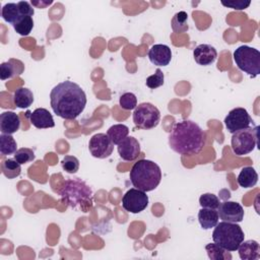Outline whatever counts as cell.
Here are the masks:
<instances>
[{"label":"cell","mask_w":260,"mask_h":260,"mask_svg":"<svg viewBox=\"0 0 260 260\" xmlns=\"http://www.w3.org/2000/svg\"><path fill=\"white\" fill-rule=\"evenodd\" d=\"M61 166L68 174H75L79 169V160L74 155H65L61 161Z\"/></svg>","instance_id":"32"},{"label":"cell","mask_w":260,"mask_h":260,"mask_svg":"<svg viewBox=\"0 0 260 260\" xmlns=\"http://www.w3.org/2000/svg\"><path fill=\"white\" fill-rule=\"evenodd\" d=\"M223 122L226 130L232 134L241 129L248 128L251 124H253L250 114L244 108H235L231 110Z\"/></svg>","instance_id":"10"},{"label":"cell","mask_w":260,"mask_h":260,"mask_svg":"<svg viewBox=\"0 0 260 260\" xmlns=\"http://www.w3.org/2000/svg\"><path fill=\"white\" fill-rule=\"evenodd\" d=\"M88 149L92 156L96 158H107L113 152L114 143L107 134L98 133L89 139Z\"/></svg>","instance_id":"11"},{"label":"cell","mask_w":260,"mask_h":260,"mask_svg":"<svg viewBox=\"0 0 260 260\" xmlns=\"http://www.w3.org/2000/svg\"><path fill=\"white\" fill-rule=\"evenodd\" d=\"M1 170L3 175L8 179H14L21 173L20 164L17 162L14 158L3 159L1 164Z\"/></svg>","instance_id":"24"},{"label":"cell","mask_w":260,"mask_h":260,"mask_svg":"<svg viewBox=\"0 0 260 260\" xmlns=\"http://www.w3.org/2000/svg\"><path fill=\"white\" fill-rule=\"evenodd\" d=\"M1 15L6 22L13 24L20 17L17 3H6L2 7Z\"/></svg>","instance_id":"29"},{"label":"cell","mask_w":260,"mask_h":260,"mask_svg":"<svg viewBox=\"0 0 260 260\" xmlns=\"http://www.w3.org/2000/svg\"><path fill=\"white\" fill-rule=\"evenodd\" d=\"M148 58L156 66H167L172 60V51L167 45L155 44L149 49Z\"/></svg>","instance_id":"15"},{"label":"cell","mask_w":260,"mask_h":260,"mask_svg":"<svg viewBox=\"0 0 260 260\" xmlns=\"http://www.w3.org/2000/svg\"><path fill=\"white\" fill-rule=\"evenodd\" d=\"M172 28L177 34L186 32L189 29L188 25V14L185 11L177 12L172 18Z\"/></svg>","instance_id":"27"},{"label":"cell","mask_w":260,"mask_h":260,"mask_svg":"<svg viewBox=\"0 0 260 260\" xmlns=\"http://www.w3.org/2000/svg\"><path fill=\"white\" fill-rule=\"evenodd\" d=\"M14 155V159L19 162L20 165L23 164H27L30 162L35 159L36 155L35 152L32 151V149L30 148H26V147H22L16 150V152L13 154Z\"/></svg>","instance_id":"31"},{"label":"cell","mask_w":260,"mask_h":260,"mask_svg":"<svg viewBox=\"0 0 260 260\" xmlns=\"http://www.w3.org/2000/svg\"><path fill=\"white\" fill-rule=\"evenodd\" d=\"M119 105L124 110H127V111L134 110L137 106V98L132 92H125L120 96Z\"/></svg>","instance_id":"33"},{"label":"cell","mask_w":260,"mask_h":260,"mask_svg":"<svg viewBox=\"0 0 260 260\" xmlns=\"http://www.w3.org/2000/svg\"><path fill=\"white\" fill-rule=\"evenodd\" d=\"M31 5L32 6H36V7H38V8H46L47 6H49V5H51L52 3H53V1L52 0H50V1H44V0H40V1H32L31 0Z\"/></svg>","instance_id":"37"},{"label":"cell","mask_w":260,"mask_h":260,"mask_svg":"<svg viewBox=\"0 0 260 260\" xmlns=\"http://www.w3.org/2000/svg\"><path fill=\"white\" fill-rule=\"evenodd\" d=\"M259 126L248 127L233 133L231 145L235 154L242 156L254 150L258 145Z\"/></svg>","instance_id":"7"},{"label":"cell","mask_w":260,"mask_h":260,"mask_svg":"<svg viewBox=\"0 0 260 260\" xmlns=\"http://www.w3.org/2000/svg\"><path fill=\"white\" fill-rule=\"evenodd\" d=\"M165 82V75L162 73V71L157 68L154 72V74L148 76L146 78V81H145V84L147 87L151 88V89H155L159 86H161Z\"/></svg>","instance_id":"34"},{"label":"cell","mask_w":260,"mask_h":260,"mask_svg":"<svg viewBox=\"0 0 260 260\" xmlns=\"http://www.w3.org/2000/svg\"><path fill=\"white\" fill-rule=\"evenodd\" d=\"M129 134V128L124 124H115L111 126L108 131L107 135L110 137L112 142L118 145L124 138H126Z\"/></svg>","instance_id":"23"},{"label":"cell","mask_w":260,"mask_h":260,"mask_svg":"<svg viewBox=\"0 0 260 260\" xmlns=\"http://www.w3.org/2000/svg\"><path fill=\"white\" fill-rule=\"evenodd\" d=\"M242 260H256L260 257V246L255 240L243 241L238 248Z\"/></svg>","instance_id":"19"},{"label":"cell","mask_w":260,"mask_h":260,"mask_svg":"<svg viewBox=\"0 0 260 260\" xmlns=\"http://www.w3.org/2000/svg\"><path fill=\"white\" fill-rule=\"evenodd\" d=\"M29 122L38 129L53 128L55 122L52 114L45 108H38L28 115Z\"/></svg>","instance_id":"16"},{"label":"cell","mask_w":260,"mask_h":260,"mask_svg":"<svg viewBox=\"0 0 260 260\" xmlns=\"http://www.w3.org/2000/svg\"><path fill=\"white\" fill-rule=\"evenodd\" d=\"M244 232L237 222L223 220L219 223L217 222L212 233L213 242L230 252L238 250L239 246L244 241Z\"/></svg>","instance_id":"5"},{"label":"cell","mask_w":260,"mask_h":260,"mask_svg":"<svg viewBox=\"0 0 260 260\" xmlns=\"http://www.w3.org/2000/svg\"><path fill=\"white\" fill-rule=\"evenodd\" d=\"M50 104L58 117L73 120L83 112L86 106V94L77 83L65 80L51 90Z\"/></svg>","instance_id":"1"},{"label":"cell","mask_w":260,"mask_h":260,"mask_svg":"<svg viewBox=\"0 0 260 260\" xmlns=\"http://www.w3.org/2000/svg\"><path fill=\"white\" fill-rule=\"evenodd\" d=\"M204 144V131L191 120L176 123L169 135L171 149L182 155L197 154L202 150Z\"/></svg>","instance_id":"2"},{"label":"cell","mask_w":260,"mask_h":260,"mask_svg":"<svg viewBox=\"0 0 260 260\" xmlns=\"http://www.w3.org/2000/svg\"><path fill=\"white\" fill-rule=\"evenodd\" d=\"M217 213L220 219L229 222H241L244 219V208L235 201L220 202L217 207Z\"/></svg>","instance_id":"12"},{"label":"cell","mask_w":260,"mask_h":260,"mask_svg":"<svg viewBox=\"0 0 260 260\" xmlns=\"http://www.w3.org/2000/svg\"><path fill=\"white\" fill-rule=\"evenodd\" d=\"M117 150L120 157L127 161H132L136 159L141 151L138 140L132 136H127L126 138H124L118 144Z\"/></svg>","instance_id":"13"},{"label":"cell","mask_w":260,"mask_h":260,"mask_svg":"<svg viewBox=\"0 0 260 260\" xmlns=\"http://www.w3.org/2000/svg\"><path fill=\"white\" fill-rule=\"evenodd\" d=\"M132 116L135 127L143 130L156 127L160 120L159 110L150 103H141L136 106Z\"/></svg>","instance_id":"8"},{"label":"cell","mask_w":260,"mask_h":260,"mask_svg":"<svg viewBox=\"0 0 260 260\" xmlns=\"http://www.w3.org/2000/svg\"><path fill=\"white\" fill-rule=\"evenodd\" d=\"M17 6H18V9H19L20 15L32 16L34 13H35L34 7L30 5V3L26 2V1H19V2H17Z\"/></svg>","instance_id":"36"},{"label":"cell","mask_w":260,"mask_h":260,"mask_svg":"<svg viewBox=\"0 0 260 260\" xmlns=\"http://www.w3.org/2000/svg\"><path fill=\"white\" fill-rule=\"evenodd\" d=\"M17 144L15 139L10 134L0 135V153L2 155L14 154L16 152Z\"/></svg>","instance_id":"28"},{"label":"cell","mask_w":260,"mask_h":260,"mask_svg":"<svg viewBox=\"0 0 260 260\" xmlns=\"http://www.w3.org/2000/svg\"><path fill=\"white\" fill-rule=\"evenodd\" d=\"M220 201L219 198L212 193H204L199 198V204L202 208L217 209Z\"/></svg>","instance_id":"30"},{"label":"cell","mask_w":260,"mask_h":260,"mask_svg":"<svg viewBox=\"0 0 260 260\" xmlns=\"http://www.w3.org/2000/svg\"><path fill=\"white\" fill-rule=\"evenodd\" d=\"M13 103L17 108H20V109L28 108L34 103L32 91L26 87L17 88L13 94Z\"/></svg>","instance_id":"22"},{"label":"cell","mask_w":260,"mask_h":260,"mask_svg":"<svg viewBox=\"0 0 260 260\" xmlns=\"http://www.w3.org/2000/svg\"><path fill=\"white\" fill-rule=\"evenodd\" d=\"M14 30L20 36H28L34 27L32 16L20 15V17L12 24Z\"/></svg>","instance_id":"25"},{"label":"cell","mask_w":260,"mask_h":260,"mask_svg":"<svg viewBox=\"0 0 260 260\" xmlns=\"http://www.w3.org/2000/svg\"><path fill=\"white\" fill-rule=\"evenodd\" d=\"M132 185L144 192L154 190L161 181V171L158 165L149 159H140L130 171Z\"/></svg>","instance_id":"4"},{"label":"cell","mask_w":260,"mask_h":260,"mask_svg":"<svg viewBox=\"0 0 260 260\" xmlns=\"http://www.w3.org/2000/svg\"><path fill=\"white\" fill-rule=\"evenodd\" d=\"M258 182V174L252 167H244L239 176L238 184L243 188H252Z\"/></svg>","instance_id":"21"},{"label":"cell","mask_w":260,"mask_h":260,"mask_svg":"<svg viewBox=\"0 0 260 260\" xmlns=\"http://www.w3.org/2000/svg\"><path fill=\"white\" fill-rule=\"evenodd\" d=\"M122 206L128 212L139 213L148 206V196L142 190L131 188L124 194Z\"/></svg>","instance_id":"9"},{"label":"cell","mask_w":260,"mask_h":260,"mask_svg":"<svg viewBox=\"0 0 260 260\" xmlns=\"http://www.w3.org/2000/svg\"><path fill=\"white\" fill-rule=\"evenodd\" d=\"M20 119L17 114L11 111L3 112L0 115V131L3 134H13L19 130Z\"/></svg>","instance_id":"17"},{"label":"cell","mask_w":260,"mask_h":260,"mask_svg":"<svg viewBox=\"0 0 260 260\" xmlns=\"http://www.w3.org/2000/svg\"><path fill=\"white\" fill-rule=\"evenodd\" d=\"M195 62L201 66L211 65L217 58L215 48L209 44H200L193 51Z\"/></svg>","instance_id":"14"},{"label":"cell","mask_w":260,"mask_h":260,"mask_svg":"<svg viewBox=\"0 0 260 260\" xmlns=\"http://www.w3.org/2000/svg\"><path fill=\"white\" fill-rule=\"evenodd\" d=\"M24 66L23 63L16 59H9L6 62L1 63L0 65V78L1 80L11 79L16 75H19L23 72Z\"/></svg>","instance_id":"18"},{"label":"cell","mask_w":260,"mask_h":260,"mask_svg":"<svg viewBox=\"0 0 260 260\" xmlns=\"http://www.w3.org/2000/svg\"><path fill=\"white\" fill-rule=\"evenodd\" d=\"M219 216L216 209L201 208L198 212V220L203 230L214 228L218 222Z\"/></svg>","instance_id":"20"},{"label":"cell","mask_w":260,"mask_h":260,"mask_svg":"<svg viewBox=\"0 0 260 260\" xmlns=\"http://www.w3.org/2000/svg\"><path fill=\"white\" fill-rule=\"evenodd\" d=\"M236 65L249 74L255 77L260 73V52L252 47L243 45L237 48L233 54Z\"/></svg>","instance_id":"6"},{"label":"cell","mask_w":260,"mask_h":260,"mask_svg":"<svg viewBox=\"0 0 260 260\" xmlns=\"http://www.w3.org/2000/svg\"><path fill=\"white\" fill-rule=\"evenodd\" d=\"M220 3L228 7V8H232L235 10H244L246 8H248L251 4V1H245V0H228V1H223L221 0Z\"/></svg>","instance_id":"35"},{"label":"cell","mask_w":260,"mask_h":260,"mask_svg":"<svg viewBox=\"0 0 260 260\" xmlns=\"http://www.w3.org/2000/svg\"><path fill=\"white\" fill-rule=\"evenodd\" d=\"M58 194L61 201L72 209L88 212L93 205V192L81 179L74 178L64 181Z\"/></svg>","instance_id":"3"},{"label":"cell","mask_w":260,"mask_h":260,"mask_svg":"<svg viewBox=\"0 0 260 260\" xmlns=\"http://www.w3.org/2000/svg\"><path fill=\"white\" fill-rule=\"evenodd\" d=\"M205 250L207 252V255L209 259L212 260H232V254L230 251H226L225 249L221 248L220 246L213 244H207L205 246Z\"/></svg>","instance_id":"26"}]
</instances>
